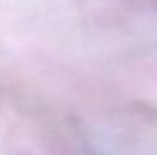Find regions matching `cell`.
I'll return each mask as SVG.
<instances>
[{
    "instance_id": "1",
    "label": "cell",
    "mask_w": 157,
    "mask_h": 155,
    "mask_svg": "<svg viewBox=\"0 0 157 155\" xmlns=\"http://www.w3.org/2000/svg\"><path fill=\"white\" fill-rule=\"evenodd\" d=\"M0 155H95L77 126L55 112L20 106L0 115Z\"/></svg>"
}]
</instances>
